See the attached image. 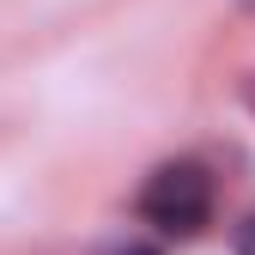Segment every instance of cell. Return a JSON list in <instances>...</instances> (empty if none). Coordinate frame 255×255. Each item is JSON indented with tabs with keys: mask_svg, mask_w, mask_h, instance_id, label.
Wrapping results in <instances>:
<instances>
[{
	"mask_svg": "<svg viewBox=\"0 0 255 255\" xmlns=\"http://www.w3.org/2000/svg\"><path fill=\"white\" fill-rule=\"evenodd\" d=\"M207 213H213V176H207L201 164H188V158H182V164L152 170L146 195H140V219H146V225L188 237V231L207 225Z\"/></svg>",
	"mask_w": 255,
	"mask_h": 255,
	"instance_id": "cell-1",
	"label": "cell"
},
{
	"mask_svg": "<svg viewBox=\"0 0 255 255\" xmlns=\"http://www.w3.org/2000/svg\"><path fill=\"white\" fill-rule=\"evenodd\" d=\"M237 255H255V219H249V225L237 231Z\"/></svg>",
	"mask_w": 255,
	"mask_h": 255,
	"instance_id": "cell-2",
	"label": "cell"
},
{
	"mask_svg": "<svg viewBox=\"0 0 255 255\" xmlns=\"http://www.w3.org/2000/svg\"><path fill=\"white\" fill-rule=\"evenodd\" d=\"M128 255H152V249H128Z\"/></svg>",
	"mask_w": 255,
	"mask_h": 255,
	"instance_id": "cell-3",
	"label": "cell"
}]
</instances>
